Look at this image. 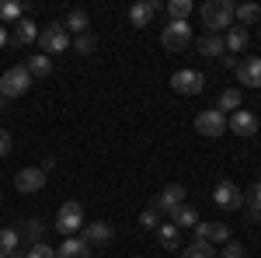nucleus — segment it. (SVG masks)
I'll list each match as a JSON object with an SVG mask.
<instances>
[{
	"label": "nucleus",
	"instance_id": "obj_21",
	"mask_svg": "<svg viewBox=\"0 0 261 258\" xmlns=\"http://www.w3.org/2000/svg\"><path fill=\"white\" fill-rule=\"evenodd\" d=\"M241 105H244L241 87H226V91H220V98H216V108H220V112H230V115H233Z\"/></svg>",
	"mask_w": 261,
	"mask_h": 258
},
{
	"label": "nucleus",
	"instance_id": "obj_15",
	"mask_svg": "<svg viewBox=\"0 0 261 258\" xmlns=\"http://www.w3.org/2000/svg\"><path fill=\"white\" fill-rule=\"evenodd\" d=\"M14 230H18V241H24L28 248H32V244H42V238H45V223H42L39 217L21 220V223L14 227Z\"/></svg>",
	"mask_w": 261,
	"mask_h": 258
},
{
	"label": "nucleus",
	"instance_id": "obj_32",
	"mask_svg": "<svg viewBox=\"0 0 261 258\" xmlns=\"http://www.w3.org/2000/svg\"><path fill=\"white\" fill-rule=\"evenodd\" d=\"M73 49H77L81 56H91V53L98 49V39H94L91 32H87V35H77V39H73Z\"/></svg>",
	"mask_w": 261,
	"mask_h": 258
},
{
	"label": "nucleus",
	"instance_id": "obj_30",
	"mask_svg": "<svg viewBox=\"0 0 261 258\" xmlns=\"http://www.w3.org/2000/svg\"><path fill=\"white\" fill-rule=\"evenodd\" d=\"M192 14V0H171L167 4V21H188Z\"/></svg>",
	"mask_w": 261,
	"mask_h": 258
},
{
	"label": "nucleus",
	"instance_id": "obj_39",
	"mask_svg": "<svg viewBox=\"0 0 261 258\" xmlns=\"http://www.w3.org/2000/svg\"><path fill=\"white\" fill-rule=\"evenodd\" d=\"M4 108H7V98H0V112H4Z\"/></svg>",
	"mask_w": 261,
	"mask_h": 258
},
{
	"label": "nucleus",
	"instance_id": "obj_3",
	"mask_svg": "<svg viewBox=\"0 0 261 258\" xmlns=\"http://www.w3.org/2000/svg\"><path fill=\"white\" fill-rule=\"evenodd\" d=\"M28 87H32V74H28L24 63H18L0 77V98H21Z\"/></svg>",
	"mask_w": 261,
	"mask_h": 258
},
{
	"label": "nucleus",
	"instance_id": "obj_13",
	"mask_svg": "<svg viewBox=\"0 0 261 258\" xmlns=\"http://www.w3.org/2000/svg\"><path fill=\"white\" fill-rule=\"evenodd\" d=\"M181 202H185V185H178V181H174V185H167L161 196L153 199V206H150V209H157V213H167V217H171Z\"/></svg>",
	"mask_w": 261,
	"mask_h": 258
},
{
	"label": "nucleus",
	"instance_id": "obj_22",
	"mask_svg": "<svg viewBox=\"0 0 261 258\" xmlns=\"http://www.w3.org/2000/svg\"><path fill=\"white\" fill-rule=\"evenodd\" d=\"M233 21H241V28H251V25H258V21H261V7L254 4V0H251V4H237Z\"/></svg>",
	"mask_w": 261,
	"mask_h": 258
},
{
	"label": "nucleus",
	"instance_id": "obj_2",
	"mask_svg": "<svg viewBox=\"0 0 261 258\" xmlns=\"http://www.w3.org/2000/svg\"><path fill=\"white\" fill-rule=\"evenodd\" d=\"M39 45L42 53L53 60L56 53H63V49H70V32L63 28V21H53V25H45V28H39Z\"/></svg>",
	"mask_w": 261,
	"mask_h": 258
},
{
	"label": "nucleus",
	"instance_id": "obj_18",
	"mask_svg": "<svg viewBox=\"0 0 261 258\" xmlns=\"http://www.w3.org/2000/svg\"><path fill=\"white\" fill-rule=\"evenodd\" d=\"M11 42L14 45H32V42H39V25L32 18H21L14 25V32H11Z\"/></svg>",
	"mask_w": 261,
	"mask_h": 258
},
{
	"label": "nucleus",
	"instance_id": "obj_23",
	"mask_svg": "<svg viewBox=\"0 0 261 258\" xmlns=\"http://www.w3.org/2000/svg\"><path fill=\"white\" fill-rule=\"evenodd\" d=\"M223 42H226V56H230V53H244L247 42H251V35H247V28H230V32L223 35Z\"/></svg>",
	"mask_w": 261,
	"mask_h": 258
},
{
	"label": "nucleus",
	"instance_id": "obj_40",
	"mask_svg": "<svg viewBox=\"0 0 261 258\" xmlns=\"http://www.w3.org/2000/svg\"><path fill=\"white\" fill-rule=\"evenodd\" d=\"M258 32H261V21H258Z\"/></svg>",
	"mask_w": 261,
	"mask_h": 258
},
{
	"label": "nucleus",
	"instance_id": "obj_1",
	"mask_svg": "<svg viewBox=\"0 0 261 258\" xmlns=\"http://www.w3.org/2000/svg\"><path fill=\"white\" fill-rule=\"evenodd\" d=\"M233 11H237V4H230V0H205L199 18L209 28V35H220V32L233 28Z\"/></svg>",
	"mask_w": 261,
	"mask_h": 258
},
{
	"label": "nucleus",
	"instance_id": "obj_7",
	"mask_svg": "<svg viewBox=\"0 0 261 258\" xmlns=\"http://www.w3.org/2000/svg\"><path fill=\"white\" fill-rule=\"evenodd\" d=\"M171 87L178 95H202L205 91V74H199V70H178L171 77Z\"/></svg>",
	"mask_w": 261,
	"mask_h": 258
},
{
	"label": "nucleus",
	"instance_id": "obj_24",
	"mask_svg": "<svg viewBox=\"0 0 261 258\" xmlns=\"http://www.w3.org/2000/svg\"><path fill=\"white\" fill-rule=\"evenodd\" d=\"M157 241H161L167 251H174V248L181 244V230L174 227V223H171V220H164L161 227H157Z\"/></svg>",
	"mask_w": 261,
	"mask_h": 258
},
{
	"label": "nucleus",
	"instance_id": "obj_35",
	"mask_svg": "<svg viewBox=\"0 0 261 258\" xmlns=\"http://www.w3.org/2000/svg\"><path fill=\"white\" fill-rule=\"evenodd\" d=\"M28 258H56V248H49L45 241H42V244H32V248H28Z\"/></svg>",
	"mask_w": 261,
	"mask_h": 258
},
{
	"label": "nucleus",
	"instance_id": "obj_4",
	"mask_svg": "<svg viewBox=\"0 0 261 258\" xmlns=\"http://www.w3.org/2000/svg\"><path fill=\"white\" fill-rule=\"evenodd\" d=\"M161 45L167 53H181L192 45V25L188 21H167L161 32Z\"/></svg>",
	"mask_w": 261,
	"mask_h": 258
},
{
	"label": "nucleus",
	"instance_id": "obj_38",
	"mask_svg": "<svg viewBox=\"0 0 261 258\" xmlns=\"http://www.w3.org/2000/svg\"><path fill=\"white\" fill-rule=\"evenodd\" d=\"M7 258H28V248H18V251H11Z\"/></svg>",
	"mask_w": 261,
	"mask_h": 258
},
{
	"label": "nucleus",
	"instance_id": "obj_8",
	"mask_svg": "<svg viewBox=\"0 0 261 258\" xmlns=\"http://www.w3.org/2000/svg\"><path fill=\"white\" fill-rule=\"evenodd\" d=\"M192 230H195V241H209V244H226L230 241V227L220 223V220H205V223L199 220Z\"/></svg>",
	"mask_w": 261,
	"mask_h": 258
},
{
	"label": "nucleus",
	"instance_id": "obj_37",
	"mask_svg": "<svg viewBox=\"0 0 261 258\" xmlns=\"http://www.w3.org/2000/svg\"><path fill=\"white\" fill-rule=\"evenodd\" d=\"M7 42H11V32H7V28H4V25H0V49H4V45H7Z\"/></svg>",
	"mask_w": 261,
	"mask_h": 258
},
{
	"label": "nucleus",
	"instance_id": "obj_12",
	"mask_svg": "<svg viewBox=\"0 0 261 258\" xmlns=\"http://www.w3.org/2000/svg\"><path fill=\"white\" fill-rule=\"evenodd\" d=\"M112 223L108 220H94V223H84V244L87 248H105V244H112Z\"/></svg>",
	"mask_w": 261,
	"mask_h": 258
},
{
	"label": "nucleus",
	"instance_id": "obj_31",
	"mask_svg": "<svg viewBox=\"0 0 261 258\" xmlns=\"http://www.w3.org/2000/svg\"><path fill=\"white\" fill-rule=\"evenodd\" d=\"M11 251H18V230L14 227H4L0 230V258H7Z\"/></svg>",
	"mask_w": 261,
	"mask_h": 258
},
{
	"label": "nucleus",
	"instance_id": "obj_20",
	"mask_svg": "<svg viewBox=\"0 0 261 258\" xmlns=\"http://www.w3.org/2000/svg\"><path fill=\"white\" fill-rule=\"evenodd\" d=\"M63 28H66V32H77V35H87V28H91L87 11H84V7H73V11L66 14V21H63Z\"/></svg>",
	"mask_w": 261,
	"mask_h": 258
},
{
	"label": "nucleus",
	"instance_id": "obj_10",
	"mask_svg": "<svg viewBox=\"0 0 261 258\" xmlns=\"http://www.w3.org/2000/svg\"><path fill=\"white\" fill-rule=\"evenodd\" d=\"M213 202H216L220 209H241L244 206V192L233 185V181H220V185L213 189Z\"/></svg>",
	"mask_w": 261,
	"mask_h": 258
},
{
	"label": "nucleus",
	"instance_id": "obj_34",
	"mask_svg": "<svg viewBox=\"0 0 261 258\" xmlns=\"http://www.w3.org/2000/svg\"><path fill=\"white\" fill-rule=\"evenodd\" d=\"M216 258H247V251H244V244H237V241H226Z\"/></svg>",
	"mask_w": 261,
	"mask_h": 258
},
{
	"label": "nucleus",
	"instance_id": "obj_5",
	"mask_svg": "<svg viewBox=\"0 0 261 258\" xmlns=\"http://www.w3.org/2000/svg\"><path fill=\"white\" fill-rule=\"evenodd\" d=\"M84 227V206L81 202H63L60 213H56V230H60L63 238H77V230Z\"/></svg>",
	"mask_w": 261,
	"mask_h": 258
},
{
	"label": "nucleus",
	"instance_id": "obj_9",
	"mask_svg": "<svg viewBox=\"0 0 261 258\" xmlns=\"http://www.w3.org/2000/svg\"><path fill=\"white\" fill-rule=\"evenodd\" d=\"M226 129H230V133H237V136H244V139H251L254 133H258V115H254V112H247V108H237V112L226 119Z\"/></svg>",
	"mask_w": 261,
	"mask_h": 258
},
{
	"label": "nucleus",
	"instance_id": "obj_27",
	"mask_svg": "<svg viewBox=\"0 0 261 258\" xmlns=\"http://www.w3.org/2000/svg\"><path fill=\"white\" fill-rule=\"evenodd\" d=\"M244 206H247L251 220H261V181H254V185L244 192Z\"/></svg>",
	"mask_w": 261,
	"mask_h": 258
},
{
	"label": "nucleus",
	"instance_id": "obj_19",
	"mask_svg": "<svg viewBox=\"0 0 261 258\" xmlns=\"http://www.w3.org/2000/svg\"><path fill=\"white\" fill-rule=\"evenodd\" d=\"M56 258H91V248L84 244V238H66L56 248Z\"/></svg>",
	"mask_w": 261,
	"mask_h": 258
},
{
	"label": "nucleus",
	"instance_id": "obj_29",
	"mask_svg": "<svg viewBox=\"0 0 261 258\" xmlns=\"http://www.w3.org/2000/svg\"><path fill=\"white\" fill-rule=\"evenodd\" d=\"M21 18H24V7H21V4H14V0H0V25H4V21H14V25H18Z\"/></svg>",
	"mask_w": 261,
	"mask_h": 258
},
{
	"label": "nucleus",
	"instance_id": "obj_14",
	"mask_svg": "<svg viewBox=\"0 0 261 258\" xmlns=\"http://www.w3.org/2000/svg\"><path fill=\"white\" fill-rule=\"evenodd\" d=\"M161 7H164L161 0H140V4H133V7H129V25H133V28H146L150 18H153Z\"/></svg>",
	"mask_w": 261,
	"mask_h": 258
},
{
	"label": "nucleus",
	"instance_id": "obj_25",
	"mask_svg": "<svg viewBox=\"0 0 261 258\" xmlns=\"http://www.w3.org/2000/svg\"><path fill=\"white\" fill-rule=\"evenodd\" d=\"M24 66H28L32 80H35V77H49V74H53V60H49L45 53H35V56H28V63H24Z\"/></svg>",
	"mask_w": 261,
	"mask_h": 258
},
{
	"label": "nucleus",
	"instance_id": "obj_33",
	"mask_svg": "<svg viewBox=\"0 0 261 258\" xmlns=\"http://www.w3.org/2000/svg\"><path fill=\"white\" fill-rule=\"evenodd\" d=\"M140 227L143 230H157V227H161V213H157V209H143L140 213Z\"/></svg>",
	"mask_w": 261,
	"mask_h": 258
},
{
	"label": "nucleus",
	"instance_id": "obj_36",
	"mask_svg": "<svg viewBox=\"0 0 261 258\" xmlns=\"http://www.w3.org/2000/svg\"><path fill=\"white\" fill-rule=\"evenodd\" d=\"M7 154H11V133L0 129V157H7Z\"/></svg>",
	"mask_w": 261,
	"mask_h": 258
},
{
	"label": "nucleus",
	"instance_id": "obj_16",
	"mask_svg": "<svg viewBox=\"0 0 261 258\" xmlns=\"http://www.w3.org/2000/svg\"><path fill=\"white\" fill-rule=\"evenodd\" d=\"M237 80L247 87H261V56H247L237 63Z\"/></svg>",
	"mask_w": 261,
	"mask_h": 258
},
{
	"label": "nucleus",
	"instance_id": "obj_26",
	"mask_svg": "<svg viewBox=\"0 0 261 258\" xmlns=\"http://www.w3.org/2000/svg\"><path fill=\"white\" fill-rule=\"evenodd\" d=\"M171 223H174V227H195V223H199V213H195V209H192V206H188V202H181L178 209H174V213H171Z\"/></svg>",
	"mask_w": 261,
	"mask_h": 258
},
{
	"label": "nucleus",
	"instance_id": "obj_28",
	"mask_svg": "<svg viewBox=\"0 0 261 258\" xmlns=\"http://www.w3.org/2000/svg\"><path fill=\"white\" fill-rule=\"evenodd\" d=\"M216 255H220V251H216L209 241H192V244L181 251V258H216Z\"/></svg>",
	"mask_w": 261,
	"mask_h": 258
},
{
	"label": "nucleus",
	"instance_id": "obj_17",
	"mask_svg": "<svg viewBox=\"0 0 261 258\" xmlns=\"http://www.w3.org/2000/svg\"><path fill=\"white\" fill-rule=\"evenodd\" d=\"M195 49H199L202 56H209V60H223V56H226V42H223V35H209V32L195 42Z\"/></svg>",
	"mask_w": 261,
	"mask_h": 258
},
{
	"label": "nucleus",
	"instance_id": "obj_6",
	"mask_svg": "<svg viewBox=\"0 0 261 258\" xmlns=\"http://www.w3.org/2000/svg\"><path fill=\"white\" fill-rule=\"evenodd\" d=\"M195 133H202L205 139H220L226 133V115H223L220 108H205L195 115Z\"/></svg>",
	"mask_w": 261,
	"mask_h": 258
},
{
	"label": "nucleus",
	"instance_id": "obj_11",
	"mask_svg": "<svg viewBox=\"0 0 261 258\" xmlns=\"http://www.w3.org/2000/svg\"><path fill=\"white\" fill-rule=\"evenodd\" d=\"M42 185H45V171L42 168H21L18 175H14V189H18L21 196L42 192Z\"/></svg>",
	"mask_w": 261,
	"mask_h": 258
}]
</instances>
